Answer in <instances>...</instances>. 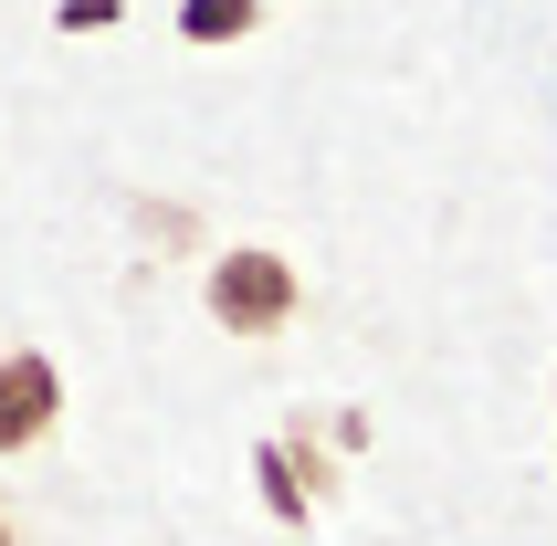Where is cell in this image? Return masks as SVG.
<instances>
[{
  "instance_id": "cell-1",
  "label": "cell",
  "mask_w": 557,
  "mask_h": 546,
  "mask_svg": "<svg viewBox=\"0 0 557 546\" xmlns=\"http://www.w3.org/2000/svg\"><path fill=\"white\" fill-rule=\"evenodd\" d=\"M200 305H211L221 336H284L295 305H306V284H295V263H284L274 243H232V252H211V273H200Z\"/></svg>"
},
{
  "instance_id": "cell-2",
  "label": "cell",
  "mask_w": 557,
  "mask_h": 546,
  "mask_svg": "<svg viewBox=\"0 0 557 546\" xmlns=\"http://www.w3.org/2000/svg\"><path fill=\"white\" fill-rule=\"evenodd\" d=\"M53 421H63V368L42 358V347H11V358H0V462L42 452Z\"/></svg>"
},
{
  "instance_id": "cell-3",
  "label": "cell",
  "mask_w": 557,
  "mask_h": 546,
  "mask_svg": "<svg viewBox=\"0 0 557 546\" xmlns=\"http://www.w3.org/2000/svg\"><path fill=\"white\" fill-rule=\"evenodd\" d=\"M252 484H263L274 525H306V516H315V484H326V462H315L306 442H263V452H252Z\"/></svg>"
},
{
  "instance_id": "cell-4",
  "label": "cell",
  "mask_w": 557,
  "mask_h": 546,
  "mask_svg": "<svg viewBox=\"0 0 557 546\" xmlns=\"http://www.w3.org/2000/svg\"><path fill=\"white\" fill-rule=\"evenodd\" d=\"M263 0H180V42H252Z\"/></svg>"
},
{
  "instance_id": "cell-5",
  "label": "cell",
  "mask_w": 557,
  "mask_h": 546,
  "mask_svg": "<svg viewBox=\"0 0 557 546\" xmlns=\"http://www.w3.org/2000/svg\"><path fill=\"white\" fill-rule=\"evenodd\" d=\"M116 22V0H63V32H106Z\"/></svg>"
},
{
  "instance_id": "cell-6",
  "label": "cell",
  "mask_w": 557,
  "mask_h": 546,
  "mask_svg": "<svg viewBox=\"0 0 557 546\" xmlns=\"http://www.w3.org/2000/svg\"><path fill=\"white\" fill-rule=\"evenodd\" d=\"M0 546H22V525H11V516H0Z\"/></svg>"
}]
</instances>
